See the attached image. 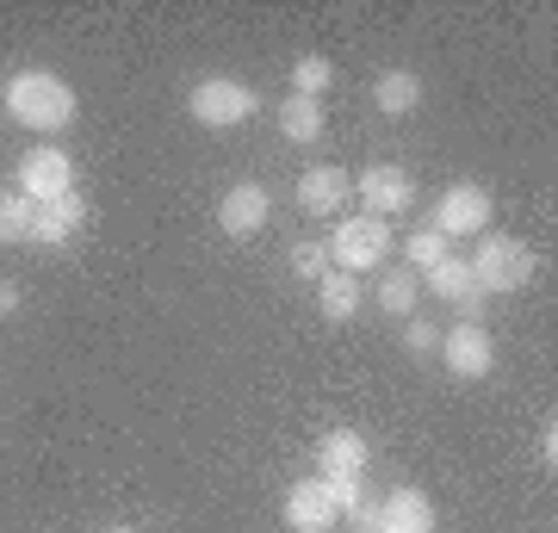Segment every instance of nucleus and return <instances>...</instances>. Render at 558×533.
<instances>
[{"label":"nucleus","instance_id":"7","mask_svg":"<svg viewBox=\"0 0 558 533\" xmlns=\"http://www.w3.org/2000/svg\"><path fill=\"white\" fill-rule=\"evenodd\" d=\"M428 223H435L440 237H484V230H490V193H484L478 180H459V186L440 193Z\"/></svg>","mask_w":558,"mask_h":533},{"label":"nucleus","instance_id":"15","mask_svg":"<svg viewBox=\"0 0 558 533\" xmlns=\"http://www.w3.org/2000/svg\"><path fill=\"white\" fill-rule=\"evenodd\" d=\"M373 99H379L385 119H403V112H416L422 106V75H410V69H385V75L373 81Z\"/></svg>","mask_w":558,"mask_h":533},{"label":"nucleus","instance_id":"10","mask_svg":"<svg viewBox=\"0 0 558 533\" xmlns=\"http://www.w3.org/2000/svg\"><path fill=\"white\" fill-rule=\"evenodd\" d=\"M341 509L329 502V484L323 477H299L292 490H286V528L292 533H336Z\"/></svg>","mask_w":558,"mask_h":533},{"label":"nucleus","instance_id":"25","mask_svg":"<svg viewBox=\"0 0 558 533\" xmlns=\"http://www.w3.org/2000/svg\"><path fill=\"white\" fill-rule=\"evenodd\" d=\"M329 484V502H336L341 514H354V502H360V477H323Z\"/></svg>","mask_w":558,"mask_h":533},{"label":"nucleus","instance_id":"2","mask_svg":"<svg viewBox=\"0 0 558 533\" xmlns=\"http://www.w3.org/2000/svg\"><path fill=\"white\" fill-rule=\"evenodd\" d=\"M391 242H398V237H391V223L360 211V218H341L323 249H329V267H336V274H354L360 279V274H373V267L391 261Z\"/></svg>","mask_w":558,"mask_h":533},{"label":"nucleus","instance_id":"8","mask_svg":"<svg viewBox=\"0 0 558 533\" xmlns=\"http://www.w3.org/2000/svg\"><path fill=\"white\" fill-rule=\"evenodd\" d=\"M20 193L50 205V198L75 193V161L62 156L57 143H38V149H25L20 156Z\"/></svg>","mask_w":558,"mask_h":533},{"label":"nucleus","instance_id":"3","mask_svg":"<svg viewBox=\"0 0 558 533\" xmlns=\"http://www.w3.org/2000/svg\"><path fill=\"white\" fill-rule=\"evenodd\" d=\"M472 286H478L484 298L497 292H521L527 279H534V249L515 237H478V249H472Z\"/></svg>","mask_w":558,"mask_h":533},{"label":"nucleus","instance_id":"21","mask_svg":"<svg viewBox=\"0 0 558 533\" xmlns=\"http://www.w3.org/2000/svg\"><path fill=\"white\" fill-rule=\"evenodd\" d=\"M440 255H447V237H440L435 223H416V230L403 237V267H410V274H428Z\"/></svg>","mask_w":558,"mask_h":533},{"label":"nucleus","instance_id":"24","mask_svg":"<svg viewBox=\"0 0 558 533\" xmlns=\"http://www.w3.org/2000/svg\"><path fill=\"white\" fill-rule=\"evenodd\" d=\"M403 348H410V354H435V348H440V329L428 323V316H410V329H403Z\"/></svg>","mask_w":558,"mask_h":533},{"label":"nucleus","instance_id":"11","mask_svg":"<svg viewBox=\"0 0 558 533\" xmlns=\"http://www.w3.org/2000/svg\"><path fill=\"white\" fill-rule=\"evenodd\" d=\"M348 193H354L348 168L317 161V168H304V174H299V211H311V218H336L341 205H348Z\"/></svg>","mask_w":558,"mask_h":533},{"label":"nucleus","instance_id":"19","mask_svg":"<svg viewBox=\"0 0 558 533\" xmlns=\"http://www.w3.org/2000/svg\"><path fill=\"white\" fill-rule=\"evenodd\" d=\"M379 311L391 316H416V298H422V274H410V267H385L379 274Z\"/></svg>","mask_w":558,"mask_h":533},{"label":"nucleus","instance_id":"1","mask_svg":"<svg viewBox=\"0 0 558 533\" xmlns=\"http://www.w3.org/2000/svg\"><path fill=\"white\" fill-rule=\"evenodd\" d=\"M0 99H7V119L38 131V137H50V131H62L75 119V87L62 75H50V69H20L0 87Z\"/></svg>","mask_w":558,"mask_h":533},{"label":"nucleus","instance_id":"14","mask_svg":"<svg viewBox=\"0 0 558 533\" xmlns=\"http://www.w3.org/2000/svg\"><path fill=\"white\" fill-rule=\"evenodd\" d=\"M87 223V198L81 193H62V198H50V205H38V223H32V242H69Z\"/></svg>","mask_w":558,"mask_h":533},{"label":"nucleus","instance_id":"6","mask_svg":"<svg viewBox=\"0 0 558 533\" xmlns=\"http://www.w3.org/2000/svg\"><path fill=\"white\" fill-rule=\"evenodd\" d=\"M447 354V373L453 378H490L497 373V341L484 323H453V329H440V348Z\"/></svg>","mask_w":558,"mask_h":533},{"label":"nucleus","instance_id":"13","mask_svg":"<svg viewBox=\"0 0 558 533\" xmlns=\"http://www.w3.org/2000/svg\"><path fill=\"white\" fill-rule=\"evenodd\" d=\"M360 472H366V435L329 428L317 440V477H360Z\"/></svg>","mask_w":558,"mask_h":533},{"label":"nucleus","instance_id":"18","mask_svg":"<svg viewBox=\"0 0 558 533\" xmlns=\"http://www.w3.org/2000/svg\"><path fill=\"white\" fill-rule=\"evenodd\" d=\"M317 311L329 316V323H354V311H360V286H354V274H329L317 279Z\"/></svg>","mask_w":558,"mask_h":533},{"label":"nucleus","instance_id":"12","mask_svg":"<svg viewBox=\"0 0 558 533\" xmlns=\"http://www.w3.org/2000/svg\"><path fill=\"white\" fill-rule=\"evenodd\" d=\"M435 496L428 490H391L379 502V533H435Z\"/></svg>","mask_w":558,"mask_h":533},{"label":"nucleus","instance_id":"26","mask_svg":"<svg viewBox=\"0 0 558 533\" xmlns=\"http://www.w3.org/2000/svg\"><path fill=\"white\" fill-rule=\"evenodd\" d=\"M348 521H354V533H379V502H366V496H360Z\"/></svg>","mask_w":558,"mask_h":533},{"label":"nucleus","instance_id":"5","mask_svg":"<svg viewBox=\"0 0 558 533\" xmlns=\"http://www.w3.org/2000/svg\"><path fill=\"white\" fill-rule=\"evenodd\" d=\"M354 198L366 205V218H398V211H410L416 205V180L403 174L398 161H373V168H360L354 174Z\"/></svg>","mask_w":558,"mask_h":533},{"label":"nucleus","instance_id":"29","mask_svg":"<svg viewBox=\"0 0 558 533\" xmlns=\"http://www.w3.org/2000/svg\"><path fill=\"white\" fill-rule=\"evenodd\" d=\"M106 533H137V528H106Z\"/></svg>","mask_w":558,"mask_h":533},{"label":"nucleus","instance_id":"9","mask_svg":"<svg viewBox=\"0 0 558 533\" xmlns=\"http://www.w3.org/2000/svg\"><path fill=\"white\" fill-rule=\"evenodd\" d=\"M267 218H274V198H267V186H260V180H236V186L218 198V230L230 242L260 237V230H267Z\"/></svg>","mask_w":558,"mask_h":533},{"label":"nucleus","instance_id":"16","mask_svg":"<svg viewBox=\"0 0 558 533\" xmlns=\"http://www.w3.org/2000/svg\"><path fill=\"white\" fill-rule=\"evenodd\" d=\"M323 131H329V119H323V99L286 94V106H279V137H292V143H317Z\"/></svg>","mask_w":558,"mask_h":533},{"label":"nucleus","instance_id":"4","mask_svg":"<svg viewBox=\"0 0 558 533\" xmlns=\"http://www.w3.org/2000/svg\"><path fill=\"white\" fill-rule=\"evenodd\" d=\"M186 106H193V119L205 124V131H236V124H248L255 119V87H248V81H236V75H211V81H199V87H193V99H186Z\"/></svg>","mask_w":558,"mask_h":533},{"label":"nucleus","instance_id":"22","mask_svg":"<svg viewBox=\"0 0 558 533\" xmlns=\"http://www.w3.org/2000/svg\"><path fill=\"white\" fill-rule=\"evenodd\" d=\"M323 87H336V62L329 57H299L292 62V94L323 99Z\"/></svg>","mask_w":558,"mask_h":533},{"label":"nucleus","instance_id":"20","mask_svg":"<svg viewBox=\"0 0 558 533\" xmlns=\"http://www.w3.org/2000/svg\"><path fill=\"white\" fill-rule=\"evenodd\" d=\"M32 223H38V198L0 193V242H32Z\"/></svg>","mask_w":558,"mask_h":533},{"label":"nucleus","instance_id":"23","mask_svg":"<svg viewBox=\"0 0 558 533\" xmlns=\"http://www.w3.org/2000/svg\"><path fill=\"white\" fill-rule=\"evenodd\" d=\"M292 274L317 286V279L329 274V249H323V242H299V249H292Z\"/></svg>","mask_w":558,"mask_h":533},{"label":"nucleus","instance_id":"17","mask_svg":"<svg viewBox=\"0 0 558 533\" xmlns=\"http://www.w3.org/2000/svg\"><path fill=\"white\" fill-rule=\"evenodd\" d=\"M422 292L447 298V304H465V298L478 292V286H472V267H465V261H459V255H440L435 267L422 274Z\"/></svg>","mask_w":558,"mask_h":533},{"label":"nucleus","instance_id":"28","mask_svg":"<svg viewBox=\"0 0 558 533\" xmlns=\"http://www.w3.org/2000/svg\"><path fill=\"white\" fill-rule=\"evenodd\" d=\"M20 311V286H13V279H0V316H13Z\"/></svg>","mask_w":558,"mask_h":533},{"label":"nucleus","instance_id":"27","mask_svg":"<svg viewBox=\"0 0 558 533\" xmlns=\"http://www.w3.org/2000/svg\"><path fill=\"white\" fill-rule=\"evenodd\" d=\"M539 459L558 465V422H553V415H546V428H539Z\"/></svg>","mask_w":558,"mask_h":533}]
</instances>
